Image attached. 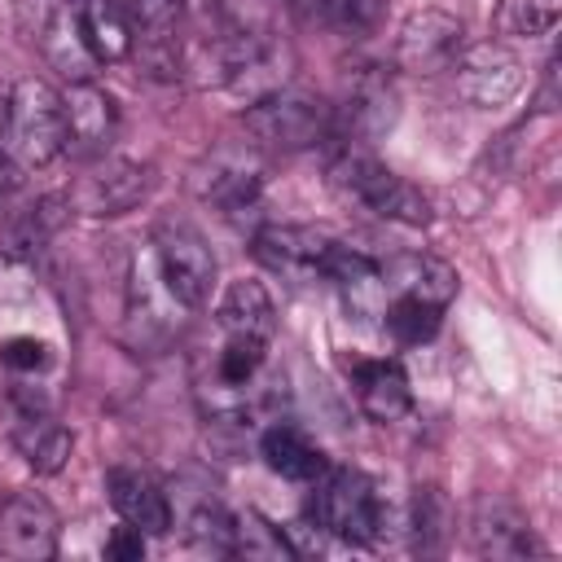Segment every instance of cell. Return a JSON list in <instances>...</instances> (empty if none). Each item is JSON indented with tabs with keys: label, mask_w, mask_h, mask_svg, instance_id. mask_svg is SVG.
Listing matches in <instances>:
<instances>
[{
	"label": "cell",
	"mask_w": 562,
	"mask_h": 562,
	"mask_svg": "<svg viewBox=\"0 0 562 562\" xmlns=\"http://www.w3.org/2000/svg\"><path fill=\"white\" fill-rule=\"evenodd\" d=\"M66 149V105L48 79H18L9 88V123H4V154L22 171L48 167Z\"/></svg>",
	"instance_id": "obj_1"
},
{
	"label": "cell",
	"mask_w": 562,
	"mask_h": 562,
	"mask_svg": "<svg viewBox=\"0 0 562 562\" xmlns=\"http://www.w3.org/2000/svg\"><path fill=\"white\" fill-rule=\"evenodd\" d=\"M329 184L347 198V202H360L369 206L373 215L382 220H395L404 228H426L430 224V198L408 184L404 176H395L386 162L369 158V154H342L334 167H329Z\"/></svg>",
	"instance_id": "obj_2"
},
{
	"label": "cell",
	"mask_w": 562,
	"mask_h": 562,
	"mask_svg": "<svg viewBox=\"0 0 562 562\" xmlns=\"http://www.w3.org/2000/svg\"><path fill=\"white\" fill-rule=\"evenodd\" d=\"M312 522L342 544H373L386 531V514H382L373 479L360 470L329 465L312 492Z\"/></svg>",
	"instance_id": "obj_3"
},
{
	"label": "cell",
	"mask_w": 562,
	"mask_h": 562,
	"mask_svg": "<svg viewBox=\"0 0 562 562\" xmlns=\"http://www.w3.org/2000/svg\"><path fill=\"white\" fill-rule=\"evenodd\" d=\"M259 184H263V154L255 140H220L189 167L193 198L220 206L228 220L259 206Z\"/></svg>",
	"instance_id": "obj_4"
},
{
	"label": "cell",
	"mask_w": 562,
	"mask_h": 562,
	"mask_svg": "<svg viewBox=\"0 0 562 562\" xmlns=\"http://www.w3.org/2000/svg\"><path fill=\"white\" fill-rule=\"evenodd\" d=\"M154 263L162 272V281L171 285V294L193 312V307H206L211 294H215V277H220V263H215V250L206 246V237L184 224V220H162L154 228Z\"/></svg>",
	"instance_id": "obj_5"
},
{
	"label": "cell",
	"mask_w": 562,
	"mask_h": 562,
	"mask_svg": "<svg viewBox=\"0 0 562 562\" xmlns=\"http://www.w3.org/2000/svg\"><path fill=\"white\" fill-rule=\"evenodd\" d=\"M329 105L321 97H307V92H268L259 101H250L246 110V132L255 136V145H268V149H312L329 136Z\"/></svg>",
	"instance_id": "obj_6"
},
{
	"label": "cell",
	"mask_w": 562,
	"mask_h": 562,
	"mask_svg": "<svg viewBox=\"0 0 562 562\" xmlns=\"http://www.w3.org/2000/svg\"><path fill=\"white\" fill-rule=\"evenodd\" d=\"M522 57L514 48H505L501 40H483V44H465L461 57L452 61V83L457 97L474 110H496L509 105L522 92Z\"/></svg>",
	"instance_id": "obj_7"
},
{
	"label": "cell",
	"mask_w": 562,
	"mask_h": 562,
	"mask_svg": "<svg viewBox=\"0 0 562 562\" xmlns=\"http://www.w3.org/2000/svg\"><path fill=\"white\" fill-rule=\"evenodd\" d=\"M154 189V167L149 162H132V158H101L97 167H88L66 202L75 215L88 220H110V215H127L132 206H140Z\"/></svg>",
	"instance_id": "obj_8"
},
{
	"label": "cell",
	"mask_w": 562,
	"mask_h": 562,
	"mask_svg": "<svg viewBox=\"0 0 562 562\" xmlns=\"http://www.w3.org/2000/svg\"><path fill=\"white\" fill-rule=\"evenodd\" d=\"M189 312L171 285L162 281L158 263H154V250H136L132 259V277H127V334L136 347H162L180 334L184 316Z\"/></svg>",
	"instance_id": "obj_9"
},
{
	"label": "cell",
	"mask_w": 562,
	"mask_h": 562,
	"mask_svg": "<svg viewBox=\"0 0 562 562\" xmlns=\"http://www.w3.org/2000/svg\"><path fill=\"white\" fill-rule=\"evenodd\" d=\"M465 48V22L448 9H413L395 31V66L408 75H443Z\"/></svg>",
	"instance_id": "obj_10"
},
{
	"label": "cell",
	"mask_w": 562,
	"mask_h": 562,
	"mask_svg": "<svg viewBox=\"0 0 562 562\" xmlns=\"http://www.w3.org/2000/svg\"><path fill=\"white\" fill-rule=\"evenodd\" d=\"M61 544V518L40 492H18L0 505V553L13 562H48Z\"/></svg>",
	"instance_id": "obj_11"
},
{
	"label": "cell",
	"mask_w": 562,
	"mask_h": 562,
	"mask_svg": "<svg viewBox=\"0 0 562 562\" xmlns=\"http://www.w3.org/2000/svg\"><path fill=\"white\" fill-rule=\"evenodd\" d=\"M250 250L263 268H272L281 277H321V268L334 250V237H325L321 228H307V224H263L250 237Z\"/></svg>",
	"instance_id": "obj_12"
},
{
	"label": "cell",
	"mask_w": 562,
	"mask_h": 562,
	"mask_svg": "<svg viewBox=\"0 0 562 562\" xmlns=\"http://www.w3.org/2000/svg\"><path fill=\"white\" fill-rule=\"evenodd\" d=\"M105 492H110V505L123 522L140 527L145 536H167L171 531V501L145 470H127V465L110 470Z\"/></svg>",
	"instance_id": "obj_13"
},
{
	"label": "cell",
	"mask_w": 562,
	"mask_h": 562,
	"mask_svg": "<svg viewBox=\"0 0 562 562\" xmlns=\"http://www.w3.org/2000/svg\"><path fill=\"white\" fill-rule=\"evenodd\" d=\"M470 544L474 553L483 558H527V553H540L536 536H531V522L509 505V501H479L474 514H470Z\"/></svg>",
	"instance_id": "obj_14"
},
{
	"label": "cell",
	"mask_w": 562,
	"mask_h": 562,
	"mask_svg": "<svg viewBox=\"0 0 562 562\" xmlns=\"http://www.w3.org/2000/svg\"><path fill=\"white\" fill-rule=\"evenodd\" d=\"M351 386L360 400V413L369 422H400L413 408V386L408 373L395 360H356L351 364Z\"/></svg>",
	"instance_id": "obj_15"
},
{
	"label": "cell",
	"mask_w": 562,
	"mask_h": 562,
	"mask_svg": "<svg viewBox=\"0 0 562 562\" xmlns=\"http://www.w3.org/2000/svg\"><path fill=\"white\" fill-rule=\"evenodd\" d=\"M61 105H66V145H75V149H101L114 136L119 105L92 79H75L61 92Z\"/></svg>",
	"instance_id": "obj_16"
},
{
	"label": "cell",
	"mask_w": 562,
	"mask_h": 562,
	"mask_svg": "<svg viewBox=\"0 0 562 562\" xmlns=\"http://www.w3.org/2000/svg\"><path fill=\"white\" fill-rule=\"evenodd\" d=\"M378 268H382V285L391 294H408V299H422L435 307H448L457 299V272L435 255L408 250V255H395Z\"/></svg>",
	"instance_id": "obj_17"
},
{
	"label": "cell",
	"mask_w": 562,
	"mask_h": 562,
	"mask_svg": "<svg viewBox=\"0 0 562 562\" xmlns=\"http://www.w3.org/2000/svg\"><path fill=\"white\" fill-rule=\"evenodd\" d=\"M215 321L224 329V338H255V342H268L277 334V307H272V294L263 290V281H228L220 303H215Z\"/></svg>",
	"instance_id": "obj_18"
},
{
	"label": "cell",
	"mask_w": 562,
	"mask_h": 562,
	"mask_svg": "<svg viewBox=\"0 0 562 562\" xmlns=\"http://www.w3.org/2000/svg\"><path fill=\"white\" fill-rule=\"evenodd\" d=\"M259 452H263V461H268L272 474L294 479V483H316V479L329 470L325 452H321L299 426H290V422L268 426L263 439H259Z\"/></svg>",
	"instance_id": "obj_19"
},
{
	"label": "cell",
	"mask_w": 562,
	"mask_h": 562,
	"mask_svg": "<svg viewBox=\"0 0 562 562\" xmlns=\"http://www.w3.org/2000/svg\"><path fill=\"white\" fill-rule=\"evenodd\" d=\"M13 443L22 452V461L35 470V474H57L66 461H70V448H75V435L53 422L44 408H31L18 417L13 426Z\"/></svg>",
	"instance_id": "obj_20"
},
{
	"label": "cell",
	"mask_w": 562,
	"mask_h": 562,
	"mask_svg": "<svg viewBox=\"0 0 562 562\" xmlns=\"http://www.w3.org/2000/svg\"><path fill=\"white\" fill-rule=\"evenodd\" d=\"M79 31L92 61H123L136 48V26L114 0H79Z\"/></svg>",
	"instance_id": "obj_21"
},
{
	"label": "cell",
	"mask_w": 562,
	"mask_h": 562,
	"mask_svg": "<svg viewBox=\"0 0 562 562\" xmlns=\"http://www.w3.org/2000/svg\"><path fill=\"white\" fill-rule=\"evenodd\" d=\"M400 114V97L391 88V79L382 70H364L356 83H351V97H347V119L360 136H382Z\"/></svg>",
	"instance_id": "obj_22"
},
{
	"label": "cell",
	"mask_w": 562,
	"mask_h": 562,
	"mask_svg": "<svg viewBox=\"0 0 562 562\" xmlns=\"http://www.w3.org/2000/svg\"><path fill=\"white\" fill-rule=\"evenodd\" d=\"M44 53H48V61H53L70 83H75V79H88V70L97 66L92 53H88V44H83L79 13H70V9H57V13L48 18V26H44Z\"/></svg>",
	"instance_id": "obj_23"
},
{
	"label": "cell",
	"mask_w": 562,
	"mask_h": 562,
	"mask_svg": "<svg viewBox=\"0 0 562 562\" xmlns=\"http://www.w3.org/2000/svg\"><path fill=\"white\" fill-rule=\"evenodd\" d=\"M439 316H443V307L422 303V299H408V294H395V299L382 307V329H386L400 347H417V342H426V338L439 334Z\"/></svg>",
	"instance_id": "obj_24"
},
{
	"label": "cell",
	"mask_w": 562,
	"mask_h": 562,
	"mask_svg": "<svg viewBox=\"0 0 562 562\" xmlns=\"http://www.w3.org/2000/svg\"><path fill=\"white\" fill-rule=\"evenodd\" d=\"M228 558H246V562H281L294 558V544L285 540L281 527H272L259 514H237L233 518V553Z\"/></svg>",
	"instance_id": "obj_25"
},
{
	"label": "cell",
	"mask_w": 562,
	"mask_h": 562,
	"mask_svg": "<svg viewBox=\"0 0 562 562\" xmlns=\"http://www.w3.org/2000/svg\"><path fill=\"white\" fill-rule=\"evenodd\" d=\"M66 211H70V202H66V198H40V202H31V206L9 224L4 246H9V250H18V255L40 250V246L57 233V224L66 220Z\"/></svg>",
	"instance_id": "obj_26"
},
{
	"label": "cell",
	"mask_w": 562,
	"mask_h": 562,
	"mask_svg": "<svg viewBox=\"0 0 562 562\" xmlns=\"http://www.w3.org/2000/svg\"><path fill=\"white\" fill-rule=\"evenodd\" d=\"M562 18V0H501L496 9V35H514V40H540L558 26Z\"/></svg>",
	"instance_id": "obj_27"
},
{
	"label": "cell",
	"mask_w": 562,
	"mask_h": 562,
	"mask_svg": "<svg viewBox=\"0 0 562 562\" xmlns=\"http://www.w3.org/2000/svg\"><path fill=\"white\" fill-rule=\"evenodd\" d=\"M312 18H321L325 26L338 31H373L382 22V4L386 0H299Z\"/></svg>",
	"instance_id": "obj_28"
},
{
	"label": "cell",
	"mask_w": 562,
	"mask_h": 562,
	"mask_svg": "<svg viewBox=\"0 0 562 562\" xmlns=\"http://www.w3.org/2000/svg\"><path fill=\"white\" fill-rule=\"evenodd\" d=\"M184 536L193 549H206V553H233V514L215 501L198 505L184 522Z\"/></svg>",
	"instance_id": "obj_29"
},
{
	"label": "cell",
	"mask_w": 562,
	"mask_h": 562,
	"mask_svg": "<svg viewBox=\"0 0 562 562\" xmlns=\"http://www.w3.org/2000/svg\"><path fill=\"white\" fill-rule=\"evenodd\" d=\"M263 351H268V342H255V338H228L224 351H220V360H215V378L228 382V386L250 391L255 373L263 369Z\"/></svg>",
	"instance_id": "obj_30"
},
{
	"label": "cell",
	"mask_w": 562,
	"mask_h": 562,
	"mask_svg": "<svg viewBox=\"0 0 562 562\" xmlns=\"http://www.w3.org/2000/svg\"><path fill=\"white\" fill-rule=\"evenodd\" d=\"M228 31L241 35H268L272 31V0H215Z\"/></svg>",
	"instance_id": "obj_31"
},
{
	"label": "cell",
	"mask_w": 562,
	"mask_h": 562,
	"mask_svg": "<svg viewBox=\"0 0 562 562\" xmlns=\"http://www.w3.org/2000/svg\"><path fill=\"white\" fill-rule=\"evenodd\" d=\"M127 22L140 31H176V18H180V0H114Z\"/></svg>",
	"instance_id": "obj_32"
},
{
	"label": "cell",
	"mask_w": 562,
	"mask_h": 562,
	"mask_svg": "<svg viewBox=\"0 0 562 562\" xmlns=\"http://www.w3.org/2000/svg\"><path fill=\"white\" fill-rule=\"evenodd\" d=\"M413 531H417V540H422V544H439V536L448 531V527H443V505H439V496H435V492H422V496H417Z\"/></svg>",
	"instance_id": "obj_33"
},
{
	"label": "cell",
	"mask_w": 562,
	"mask_h": 562,
	"mask_svg": "<svg viewBox=\"0 0 562 562\" xmlns=\"http://www.w3.org/2000/svg\"><path fill=\"white\" fill-rule=\"evenodd\" d=\"M105 558H114V562H140V558H145V531L132 527V522L114 527V531L105 536Z\"/></svg>",
	"instance_id": "obj_34"
},
{
	"label": "cell",
	"mask_w": 562,
	"mask_h": 562,
	"mask_svg": "<svg viewBox=\"0 0 562 562\" xmlns=\"http://www.w3.org/2000/svg\"><path fill=\"white\" fill-rule=\"evenodd\" d=\"M0 360L13 364V369H44L48 364V347L35 342V338H9L0 347Z\"/></svg>",
	"instance_id": "obj_35"
},
{
	"label": "cell",
	"mask_w": 562,
	"mask_h": 562,
	"mask_svg": "<svg viewBox=\"0 0 562 562\" xmlns=\"http://www.w3.org/2000/svg\"><path fill=\"white\" fill-rule=\"evenodd\" d=\"M9 184H13V162H9V154L0 149V193H4Z\"/></svg>",
	"instance_id": "obj_36"
},
{
	"label": "cell",
	"mask_w": 562,
	"mask_h": 562,
	"mask_svg": "<svg viewBox=\"0 0 562 562\" xmlns=\"http://www.w3.org/2000/svg\"><path fill=\"white\" fill-rule=\"evenodd\" d=\"M4 123H9V88H0V136H4Z\"/></svg>",
	"instance_id": "obj_37"
},
{
	"label": "cell",
	"mask_w": 562,
	"mask_h": 562,
	"mask_svg": "<svg viewBox=\"0 0 562 562\" xmlns=\"http://www.w3.org/2000/svg\"><path fill=\"white\" fill-rule=\"evenodd\" d=\"M184 4H202V0H180V9H184Z\"/></svg>",
	"instance_id": "obj_38"
}]
</instances>
